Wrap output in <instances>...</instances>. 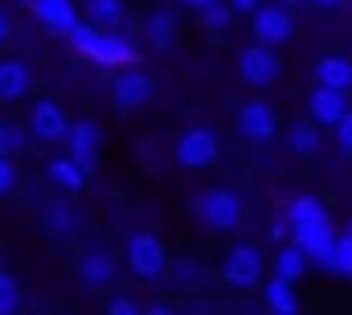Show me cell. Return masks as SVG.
Here are the masks:
<instances>
[{
  "label": "cell",
  "instance_id": "cell-1",
  "mask_svg": "<svg viewBox=\"0 0 352 315\" xmlns=\"http://www.w3.org/2000/svg\"><path fill=\"white\" fill-rule=\"evenodd\" d=\"M70 41H74V50H78L82 58L98 62V66H127V62H135V45L123 41L119 33L98 29V25H78V29L70 33Z\"/></svg>",
  "mask_w": 352,
  "mask_h": 315
},
{
  "label": "cell",
  "instance_id": "cell-2",
  "mask_svg": "<svg viewBox=\"0 0 352 315\" xmlns=\"http://www.w3.org/2000/svg\"><path fill=\"white\" fill-rule=\"evenodd\" d=\"M238 70H242V78L250 82V86H270V82L283 74V62H278L274 45L258 41V45H246V50H242Z\"/></svg>",
  "mask_w": 352,
  "mask_h": 315
},
{
  "label": "cell",
  "instance_id": "cell-3",
  "mask_svg": "<svg viewBox=\"0 0 352 315\" xmlns=\"http://www.w3.org/2000/svg\"><path fill=\"white\" fill-rule=\"evenodd\" d=\"M197 213H201V221L213 226V230H234V226L242 221V201H238L230 188H213V193H205V197L197 201Z\"/></svg>",
  "mask_w": 352,
  "mask_h": 315
},
{
  "label": "cell",
  "instance_id": "cell-4",
  "mask_svg": "<svg viewBox=\"0 0 352 315\" xmlns=\"http://www.w3.org/2000/svg\"><path fill=\"white\" fill-rule=\"evenodd\" d=\"M349 94L344 86H328V82H320L316 90H311V98H307V111H311V119L320 123V127H336L344 115H349Z\"/></svg>",
  "mask_w": 352,
  "mask_h": 315
},
{
  "label": "cell",
  "instance_id": "cell-5",
  "mask_svg": "<svg viewBox=\"0 0 352 315\" xmlns=\"http://www.w3.org/2000/svg\"><path fill=\"white\" fill-rule=\"evenodd\" d=\"M254 37L258 41H266V45H283L291 33H295V21H291V12H287V4H263L258 12H254Z\"/></svg>",
  "mask_w": 352,
  "mask_h": 315
},
{
  "label": "cell",
  "instance_id": "cell-6",
  "mask_svg": "<svg viewBox=\"0 0 352 315\" xmlns=\"http://www.w3.org/2000/svg\"><path fill=\"white\" fill-rule=\"evenodd\" d=\"M226 279L234 283V287H258L263 283V254H258V246H234L230 250V258H226Z\"/></svg>",
  "mask_w": 352,
  "mask_h": 315
},
{
  "label": "cell",
  "instance_id": "cell-7",
  "mask_svg": "<svg viewBox=\"0 0 352 315\" xmlns=\"http://www.w3.org/2000/svg\"><path fill=\"white\" fill-rule=\"evenodd\" d=\"M127 262H131V270L140 279H156L164 270V246L152 234H135L127 241Z\"/></svg>",
  "mask_w": 352,
  "mask_h": 315
},
{
  "label": "cell",
  "instance_id": "cell-8",
  "mask_svg": "<svg viewBox=\"0 0 352 315\" xmlns=\"http://www.w3.org/2000/svg\"><path fill=\"white\" fill-rule=\"evenodd\" d=\"M66 144H70V156L78 160L82 168H94L98 164V148H102V127L94 123V119H82V123H70V135H66Z\"/></svg>",
  "mask_w": 352,
  "mask_h": 315
},
{
  "label": "cell",
  "instance_id": "cell-9",
  "mask_svg": "<svg viewBox=\"0 0 352 315\" xmlns=\"http://www.w3.org/2000/svg\"><path fill=\"white\" fill-rule=\"evenodd\" d=\"M291 237L311 254V262H320V266H328V254H332V246H336V234H332V226L328 221H307V226H291Z\"/></svg>",
  "mask_w": 352,
  "mask_h": 315
},
{
  "label": "cell",
  "instance_id": "cell-10",
  "mask_svg": "<svg viewBox=\"0 0 352 315\" xmlns=\"http://www.w3.org/2000/svg\"><path fill=\"white\" fill-rule=\"evenodd\" d=\"M238 127H242V135L246 140H270L274 135V127H278V115H274V107L270 102H246L242 111H238Z\"/></svg>",
  "mask_w": 352,
  "mask_h": 315
},
{
  "label": "cell",
  "instance_id": "cell-11",
  "mask_svg": "<svg viewBox=\"0 0 352 315\" xmlns=\"http://www.w3.org/2000/svg\"><path fill=\"white\" fill-rule=\"evenodd\" d=\"M33 135H37L41 144H58V140L70 135V119L62 115L58 102H37V107H33Z\"/></svg>",
  "mask_w": 352,
  "mask_h": 315
},
{
  "label": "cell",
  "instance_id": "cell-12",
  "mask_svg": "<svg viewBox=\"0 0 352 315\" xmlns=\"http://www.w3.org/2000/svg\"><path fill=\"white\" fill-rule=\"evenodd\" d=\"M213 160H217V140L209 131H188L176 144V164H184V168H205Z\"/></svg>",
  "mask_w": 352,
  "mask_h": 315
},
{
  "label": "cell",
  "instance_id": "cell-13",
  "mask_svg": "<svg viewBox=\"0 0 352 315\" xmlns=\"http://www.w3.org/2000/svg\"><path fill=\"white\" fill-rule=\"evenodd\" d=\"M111 94H115V102H119L123 111L148 107V102H152V78H148V74H123V78L111 86Z\"/></svg>",
  "mask_w": 352,
  "mask_h": 315
},
{
  "label": "cell",
  "instance_id": "cell-14",
  "mask_svg": "<svg viewBox=\"0 0 352 315\" xmlns=\"http://www.w3.org/2000/svg\"><path fill=\"white\" fill-rule=\"evenodd\" d=\"M33 12H37L50 29H58V33H66V37L78 29V12H74L70 0H33Z\"/></svg>",
  "mask_w": 352,
  "mask_h": 315
},
{
  "label": "cell",
  "instance_id": "cell-15",
  "mask_svg": "<svg viewBox=\"0 0 352 315\" xmlns=\"http://www.w3.org/2000/svg\"><path fill=\"white\" fill-rule=\"evenodd\" d=\"M78 279H82L87 287H111V283H115V262H111V254H102V250L82 254V262H78Z\"/></svg>",
  "mask_w": 352,
  "mask_h": 315
},
{
  "label": "cell",
  "instance_id": "cell-16",
  "mask_svg": "<svg viewBox=\"0 0 352 315\" xmlns=\"http://www.w3.org/2000/svg\"><path fill=\"white\" fill-rule=\"evenodd\" d=\"M287 148L295 152V156H316L320 152V123L311 119H303V123H291V131H287Z\"/></svg>",
  "mask_w": 352,
  "mask_h": 315
},
{
  "label": "cell",
  "instance_id": "cell-17",
  "mask_svg": "<svg viewBox=\"0 0 352 315\" xmlns=\"http://www.w3.org/2000/svg\"><path fill=\"white\" fill-rule=\"evenodd\" d=\"M307 262H311V254L299 246V241H291V246H283L278 254H274V274H283V279H299L303 270H307Z\"/></svg>",
  "mask_w": 352,
  "mask_h": 315
},
{
  "label": "cell",
  "instance_id": "cell-18",
  "mask_svg": "<svg viewBox=\"0 0 352 315\" xmlns=\"http://www.w3.org/2000/svg\"><path fill=\"white\" fill-rule=\"evenodd\" d=\"M25 90H29V66L16 58L0 62V98H21Z\"/></svg>",
  "mask_w": 352,
  "mask_h": 315
},
{
  "label": "cell",
  "instance_id": "cell-19",
  "mask_svg": "<svg viewBox=\"0 0 352 315\" xmlns=\"http://www.w3.org/2000/svg\"><path fill=\"white\" fill-rule=\"evenodd\" d=\"M266 307L278 312V315H295L299 312V299H295V291H291V279L274 274V279L266 283Z\"/></svg>",
  "mask_w": 352,
  "mask_h": 315
},
{
  "label": "cell",
  "instance_id": "cell-20",
  "mask_svg": "<svg viewBox=\"0 0 352 315\" xmlns=\"http://www.w3.org/2000/svg\"><path fill=\"white\" fill-rule=\"evenodd\" d=\"M316 82H328V86H352V62L349 58H320V66H316Z\"/></svg>",
  "mask_w": 352,
  "mask_h": 315
},
{
  "label": "cell",
  "instance_id": "cell-21",
  "mask_svg": "<svg viewBox=\"0 0 352 315\" xmlns=\"http://www.w3.org/2000/svg\"><path fill=\"white\" fill-rule=\"evenodd\" d=\"M173 33H176V12L173 8H156V12L148 17V41L164 50V45L173 41Z\"/></svg>",
  "mask_w": 352,
  "mask_h": 315
},
{
  "label": "cell",
  "instance_id": "cell-22",
  "mask_svg": "<svg viewBox=\"0 0 352 315\" xmlns=\"http://www.w3.org/2000/svg\"><path fill=\"white\" fill-rule=\"evenodd\" d=\"M87 12L98 29H107V25H119L127 17V4L123 0H87Z\"/></svg>",
  "mask_w": 352,
  "mask_h": 315
},
{
  "label": "cell",
  "instance_id": "cell-23",
  "mask_svg": "<svg viewBox=\"0 0 352 315\" xmlns=\"http://www.w3.org/2000/svg\"><path fill=\"white\" fill-rule=\"evenodd\" d=\"M50 176H54L62 188H82V184H87V168H82L74 156L70 160H54V164H50Z\"/></svg>",
  "mask_w": 352,
  "mask_h": 315
},
{
  "label": "cell",
  "instance_id": "cell-24",
  "mask_svg": "<svg viewBox=\"0 0 352 315\" xmlns=\"http://www.w3.org/2000/svg\"><path fill=\"white\" fill-rule=\"evenodd\" d=\"M287 217H291V226H307V221H328V213H324V205H320L316 197H299V201H291Z\"/></svg>",
  "mask_w": 352,
  "mask_h": 315
},
{
  "label": "cell",
  "instance_id": "cell-25",
  "mask_svg": "<svg viewBox=\"0 0 352 315\" xmlns=\"http://www.w3.org/2000/svg\"><path fill=\"white\" fill-rule=\"evenodd\" d=\"M328 270L332 274H352V234L349 237H336V246H332V254H328Z\"/></svg>",
  "mask_w": 352,
  "mask_h": 315
},
{
  "label": "cell",
  "instance_id": "cell-26",
  "mask_svg": "<svg viewBox=\"0 0 352 315\" xmlns=\"http://www.w3.org/2000/svg\"><path fill=\"white\" fill-rule=\"evenodd\" d=\"M25 144H29L25 127H21V123H12V119H0V152H4V156H12V152H21Z\"/></svg>",
  "mask_w": 352,
  "mask_h": 315
},
{
  "label": "cell",
  "instance_id": "cell-27",
  "mask_svg": "<svg viewBox=\"0 0 352 315\" xmlns=\"http://www.w3.org/2000/svg\"><path fill=\"white\" fill-rule=\"evenodd\" d=\"M230 17H234V4H230V0H217V4H209V8H201V21H205L209 29H226Z\"/></svg>",
  "mask_w": 352,
  "mask_h": 315
},
{
  "label": "cell",
  "instance_id": "cell-28",
  "mask_svg": "<svg viewBox=\"0 0 352 315\" xmlns=\"http://www.w3.org/2000/svg\"><path fill=\"white\" fill-rule=\"evenodd\" d=\"M45 217H50V230H54L58 237H66L70 230H74V217H70V209H62V205H54Z\"/></svg>",
  "mask_w": 352,
  "mask_h": 315
},
{
  "label": "cell",
  "instance_id": "cell-29",
  "mask_svg": "<svg viewBox=\"0 0 352 315\" xmlns=\"http://www.w3.org/2000/svg\"><path fill=\"white\" fill-rule=\"evenodd\" d=\"M12 307H16V283H12V274H0V315Z\"/></svg>",
  "mask_w": 352,
  "mask_h": 315
},
{
  "label": "cell",
  "instance_id": "cell-30",
  "mask_svg": "<svg viewBox=\"0 0 352 315\" xmlns=\"http://www.w3.org/2000/svg\"><path fill=\"white\" fill-rule=\"evenodd\" d=\"M336 144H340V152H349L352 156V111L336 123Z\"/></svg>",
  "mask_w": 352,
  "mask_h": 315
},
{
  "label": "cell",
  "instance_id": "cell-31",
  "mask_svg": "<svg viewBox=\"0 0 352 315\" xmlns=\"http://www.w3.org/2000/svg\"><path fill=\"white\" fill-rule=\"evenodd\" d=\"M12 184H16V172H12L8 156L0 152V197H4V193H12Z\"/></svg>",
  "mask_w": 352,
  "mask_h": 315
},
{
  "label": "cell",
  "instance_id": "cell-32",
  "mask_svg": "<svg viewBox=\"0 0 352 315\" xmlns=\"http://www.w3.org/2000/svg\"><path fill=\"white\" fill-rule=\"evenodd\" d=\"M230 4H234V12H250V17H254L266 0H230Z\"/></svg>",
  "mask_w": 352,
  "mask_h": 315
},
{
  "label": "cell",
  "instance_id": "cell-33",
  "mask_svg": "<svg viewBox=\"0 0 352 315\" xmlns=\"http://www.w3.org/2000/svg\"><path fill=\"white\" fill-rule=\"evenodd\" d=\"M111 312H115V315H131V312H140V303H135V299H115V303H111Z\"/></svg>",
  "mask_w": 352,
  "mask_h": 315
},
{
  "label": "cell",
  "instance_id": "cell-34",
  "mask_svg": "<svg viewBox=\"0 0 352 315\" xmlns=\"http://www.w3.org/2000/svg\"><path fill=\"white\" fill-rule=\"evenodd\" d=\"M287 234H291V217H287V221H270V237H274V241H283Z\"/></svg>",
  "mask_w": 352,
  "mask_h": 315
},
{
  "label": "cell",
  "instance_id": "cell-35",
  "mask_svg": "<svg viewBox=\"0 0 352 315\" xmlns=\"http://www.w3.org/2000/svg\"><path fill=\"white\" fill-rule=\"evenodd\" d=\"M180 4H184V8H197V12H201V8H209V4H217V0H180Z\"/></svg>",
  "mask_w": 352,
  "mask_h": 315
},
{
  "label": "cell",
  "instance_id": "cell-36",
  "mask_svg": "<svg viewBox=\"0 0 352 315\" xmlns=\"http://www.w3.org/2000/svg\"><path fill=\"white\" fill-rule=\"evenodd\" d=\"M311 4H320V8H340L344 0H311Z\"/></svg>",
  "mask_w": 352,
  "mask_h": 315
},
{
  "label": "cell",
  "instance_id": "cell-37",
  "mask_svg": "<svg viewBox=\"0 0 352 315\" xmlns=\"http://www.w3.org/2000/svg\"><path fill=\"white\" fill-rule=\"evenodd\" d=\"M8 37V17H4V8H0V41Z\"/></svg>",
  "mask_w": 352,
  "mask_h": 315
},
{
  "label": "cell",
  "instance_id": "cell-38",
  "mask_svg": "<svg viewBox=\"0 0 352 315\" xmlns=\"http://www.w3.org/2000/svg\"><path fill=\"white\" fill-rule=\"evenodd\" d=\"M278 4H287V8H291V4H303V0H278Z\"/></svg>",
  "mask_w": 352,
  "mask_h": 315
},
{
  "label": "cell",
  "instance_id": "cell-39",
  "mask_svg": "<svg viewBox=\"0 0 352 315\" xmlns=\"http://www.w3.org/2000/svg\"><path fill=\"white\" fill-rule=\"evenodd\" d=\"M21 4H25V0H21ZM29 4H33V0H29Z\"/></svg>",
  "mask_w": 352,
  "mask_h": 315
},
{
  "label": "cell",
  "instance_id": "cell-40",
  "mask_svg": "<svg viewBox=\"0 0 352 315\" xmlns=\"http://www.w3.org/2000/svg\"><path fill=\"white\" fill-rule=\"evenodd\" d=\"M349 90H352V86H349Z\"/></svg>",
  "mask_w": 352,
  "mask_h": 315
}]
</instances>
